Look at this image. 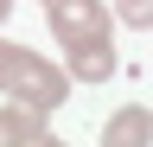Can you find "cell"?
<instances>
[{
    "mask_svg": "<svg viewBox=\"0 0 153 147\" xmlns=\"http://www.w3.org/2000/svg\"><path fill=\"white\" fill-rule=\"evenodd\" d=\"M0 96L32 102V109L51 115L57 102H70V70L51 64V58H38L32 45H7L0 39Z\"/></svg>",
    "mask_w": 153,
    "mask_h": 147,
    "instance_id": "cell-1",
    "label": "cell"
},
{
    "mask_svg": "<svg viewBox=\"0 0 153 147\" xmlns=\"http://www.w3.org/2000/svg\"><path fill=\"white\" fill-rule=\"evenodd\" d=\"M45 19H51V39L57 45H76V39H102L115 32L102 0H45Z\"/></svg>",
    "mask_w": 153,
    "mask_h": 147,
    "instance_id": "cell-2",
    "label": "cell"
},
{
    "mask_svg": "<svg viewBox=\"0 0 153 147\" xmlns=\"http://www.w3.org/2000/svg\"><path fill=\"white\" fill-rule=\"evenodd\" d=\"M64 70H70V83H108L115 77V32L64 45Z\"/></svg>",
    "mask_w": 153,
    "mask_h": 147,
    "instance_id": "cell-3",
    "label": "cell"
},
{
    "mask_svg": "<svg viewBox=\"0 0 153 147\" xmlns=\"http://www.w3.org/2000/svg\"><path fill=\"white\" fill-rule=\"evenodd\" d=\"M51 134V115L45 109H32V102H0V147H38Z\"/></svg>",
    "mask_w": 153,
    "mask_h": 147,
    "instance_id": "cell-4",
    "label": "cell"
},
{
    "mask_svg": "<svg viewBox=\"0 0 153 147\" xmlns=\"http://www.w3.org/2000/svg\"><path fill=\"white\" fill-rule=\"evenodd\" d=\"M134 141H153V115H147L140 102L115 109V115L102 122V147H134Z\"/></svg>",
    "mask_w": 153,
    "mask_h": 147,
    "instance_id": "cell-5",
    "label": "cell"
},
{
    "mask_svg": "<svg viewBox=\"0 0 153 147\" xmlns=\"http://www.w3.org/2000/svg\"><path fill=\"white\" fill-rule=\"evenodd\" d=\"M115 13H121V26H140V32H153V0H115Z\"/></svg>",
    "mask_w": 153,
    "mask_h": 147,
    "instance_id": "cell-6",
    "label": "cell"
},
{
    "mask_svg": "<svg viewBox=\"0 0 153 147\" xmlns=\"http://www.w3.org/2000/svg\"><path fill=\"white\" fill-rule=\"evenodd\" d=\"M13 7H19V0H0V26H7V19H13Z\"/></svg>",
    "mask_w": 153,
    "mask_h": 147,
    "instance_id": "cell-7",
    "label": "cell"
},
{
    "mask_svg": "<svg viewBox=\"0 0 153 147\" xmlns=\"http://www.w3.org/2000/svg\"><path fill=\"white\" fill-rule=\"evenodd\" d=\"M38 7H45V0H38Z\"/></svg>",
    "mask_w": 153,
    "mask_h": 147,
    "instance_id": "cell-8",
    "label": "cell"
}]
</instances>
